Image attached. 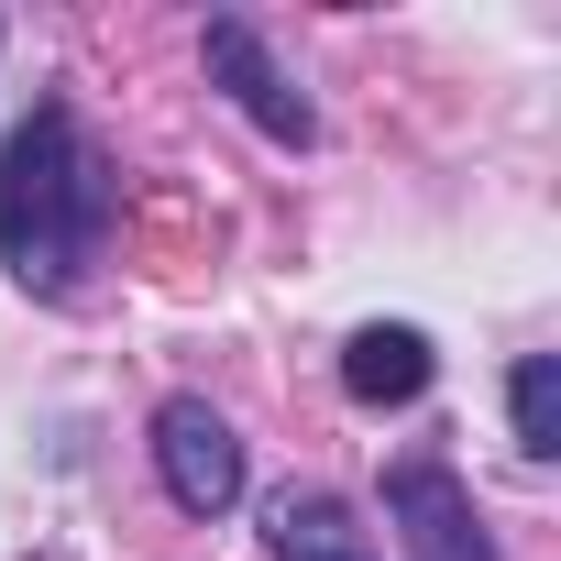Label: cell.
<instances>
[{"label": "cell", "instance_id": "1", "mask_svg": "<svg viewBox=\"0 0 561 561\" xmlns=\"http://www.w3.org/2000/svg\"><path fill=\"white\" fill-rule=\"evenodd\" d=\"M111 209H122V176L78 133L67 100H45L0 144V264H12L23 298H45V309L89 298V264L111 253Z\"/></svg>", "mask_w": 561, "mask_h": 561}, {"label": "cell", "instance_id": "2", "mask_svg": "<svg viewBox=\"0 0 561 561\" xmlns=\"http://www.w3.org/2000/svg\"><path fill=\"white\" fill-rule=\"evenodd\" d=\"M154 473H165V495L187 517H231L242 506V440H231V419L209 397H165L154 408Z\"/></svg>", "mask_w": 561, "mask_h": 561}, {"label": "cell", "instance_id": "3", "mask_svg": "<svg viewBox=\"0 0 561 561\" xmlns=\"http://www.w3.org/2000/svg\"><path fill=\"white\" fill-rule=\"evenodd\" d=\"M198 56H209V78L231 89V111H242L264 144H287V154H309V144H320V111H309V89H298L287 67L264 56V34H253V23H231V12H220V23L198 34Z\"/></svg>", "mask_w": 561, "mask_h": 561}, {"label": "cell", "instance_id": "4", "mask_svg": "<svg viewBox=\"0 0 561 561\" xmlns=\"http://www.w3.org/2000/svg\"><path fill=\"white\" fill-rule=\"evenodd\" d=\"M386 517H397L408 561H495V539H484V517H473V484H462L451 462H430V451L386 473Z\"/></svg>", "mask_w": 561, "mask_h": 561}, {"label": "cell", "instance_id": "5", "mask_svg": "<svg viewBox=\"0 0 561 561\" xmlns=\"http://www.w3.org/2000/svg\"><path fill=\"white\" fill-rule=\"evenodd\" d=\"M430 375H440V353H430V331H408V320H364V331L342 342V386H353L364 408H408V397H430Z\"/></svg>", "mask_w": 561, "mask_h": 561}, {"label": "cell", "instance_id": "6", "mask_svg": "<svg viewBox=\"0 0 561 561\" xmlns=\"http://www.w3.org/2000/svg\"><path fill=\"white\" fill-rule=\"evenodd\" d=\"M264 550H275V561H375V528H364L342 495L287 484V495L264 506Z\"/></svg>", "mask_w": 561, "mask_h": 561}, {"label": "cell", "instance_id": "7", "mask_svg": "<svg viewBox=\"0 0 561 561\" xmlns=\"http://www.w3.org/2000/svg\"><path fill=\"white\" fill-rule=\"evenodd\" d=\"M506 419H517V451H528V462L561 451V364H550V353H528V364L506 375Z\"/></svg>", "mask_w": 561, "mask_h": 561}]
</instances>
